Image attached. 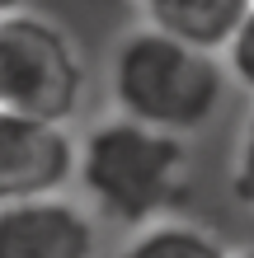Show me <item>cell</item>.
Wrapping results in <instances>:
<instances>
[{
	"instance_id": "cell-3",
	"label": "cell",
	"mask_w": 254,
	"mask_h": 258,
	"mask_svg": "<svg viewBox=\"0 0 254 258\" xmlns=\"http://www.w3.org/2000/svg\"><path fill=\"white\" fill-rule=\"evenodd\" d=\"M85 66L71 38L38 14H0V113L66 122L80 103Z\"/></svg>"
},
{
	"instance_id": "cell-4",
	"label": "cell",
	"mask_w": 254,
	"mask_h": 258,
	"mask_svg": "<svg viewBox=\"0 0 254 258\" xmlns=\"http://www.w3.org/2000/svg\"><path fill=\"white\" fill-rule=\"evenodd\" d=\"M76 178V141L62 122L0 113V207L57 197Z\"/></svg>"
},
{
	"instance_id": "cell-11",
	"label": "cell",
	"mask_w": 254,
	"mask_h": 258,
	"mask_svg": "<svg viewBox=\"0 0 254 258\" xmlns=\"http://www.w3.org/2000/svg\"><path fill=\"white\" fill-rule=\"evenodd\" d=\"M245 258H254V253H245Z\"/></svg>"
},
{
	"instance_id": "cell-7",
	"label": "cell",
	"mask_w": 254,
	"mask_h": 258,
	"mask_svg": "<svg viewBox=\"0 0 254 258\" xmlns=\"http://www.w3.org/2000/svg\"><path fill=\"white\" fill-rule=\"evenodd\" d=\"M123 258H231L221 249V239H212L198 225H146V230L123 249Z\"/></svg>"
},
{
	"instance_id": "cell-5",
	"label": "cell",
	"mask_w": 254,
	"mask_h": 258,
	"mask_svg": "<svg viewBox=\"0 0 254 258\" xmlns=\"http://www.w3.org/2000/svg\"><path fill=\"white\" fill-rule=\"evenodd\" d=\"M0 258H94V225L62 197L0 207Z\"/></svg>"
},
{
	"instance_id": "cell-6",
	"label": "cell",
	"mask_w": 254,
	"mask_h": 258,
	"mask_svg": "<svg viewBox=\"0 0 254 258\" xmlns=\"http://www.w3.org/2000/svg\"><path fill=\"white\" fill-rule=\"evenodd\" d=\"M146 10L151 28L170 33L198 52H221L235 33V24L245 19L249 0H137Z\"/></svg>"
},
{
	"instance_id": "cell-9",
	"label": "cell",
	"mask_w": 254,
	"mask_h": 258,
	"mask_svg": "<svg viewBox=\"0 0 254 258\" xmlns=\"http://www.w3.org/2000/svg\"><path fill=\"white\" fill-rule=\"evenodd\" d=\"M231 192H235L240 207L254 211V117H249V127L240 136V150H235V164H231Z\"/></svg>"
},
{
	"instance_id": "cell-8",
	"label": "cell",
	"mask_w": 254,
	"mask_h": 258,
	"mask_svg": "<svg viewBox=\"0 0 254 258\" xmlns=\"http://www.w3.org/2000/svg\"><path fill=\"white\" fill-rule=\"evenodd\" d=\"M226 66H231V75L240 80L249 94H254V0H249V10H245V19L235 24V33H231V42L226 47Z\"/></svg>"
},
{
	"instance_id": "cell-1",
	"label": "cell",
	"mask_w": 254,
	"mask_h": 258,
	"mask_svg": "<svg viewBox=\"0 0 254 258\" xmlns=\"http://www.w3.org/2000/svg\"><path fill=\"white\" fill-rule=\"evenodd\" d=\"M109 80L123 117L170 136L207 127L226 89V75L212 52H198L160 28H137L118 42Z\"/></svg>"
},
{
	"instance_id": "cell-2",
	"label": "cell",
	"mask_w": 254,
	"mask_h": 258,
	"mask_svg": "<svg viewBox=\"0 0 254 258\" xmlns=\"http://www.w3.org/2000/svg\"><path fill=\"white\" fill-rule=\"evenodd\" d=\"M76 174L104 216L146 225L179 202L188 183V146L170 132L113 117L85 136V150H76Z\"/></svg>"
},
{
	"instance_id": "cell-10",
	"label": "cell",
	"mask_w": 254,
	"mask_h": 258,
	"mask_svg": "<svg viewBox=\"0 0 254 258\" xmlns=\"http://www.w3.org/2000/svg\"><path fill=\"white\" fill-rule=\"evenodd\" d=\"M19 5H24V0H0V14H14Z\"/></svg>"
}]
</instances>
